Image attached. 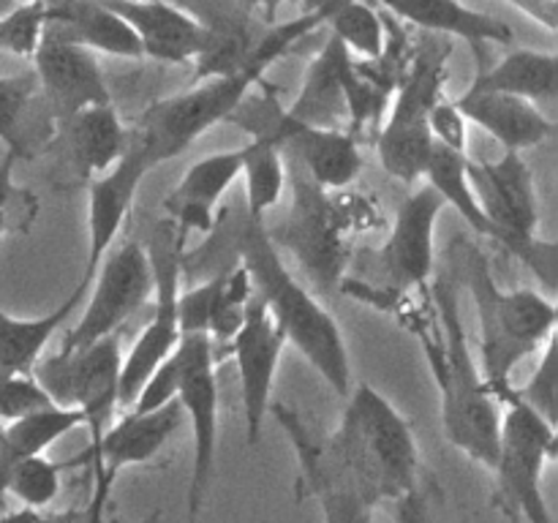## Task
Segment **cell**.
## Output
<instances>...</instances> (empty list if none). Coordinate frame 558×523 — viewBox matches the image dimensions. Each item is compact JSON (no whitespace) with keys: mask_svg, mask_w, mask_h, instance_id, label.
<instances>
[{"mask_svg":"<svg viewBox=\"0 0 558 523\" xmlns=\"http://www.w3.org/2000/svg\"><path fill=\"white\" fill-rule=\"evenodd\" d=\"M428 308L407 316L439 387L441 428L447 441L483 469H494L499 455L501 406L483 370L474 363L458 297V272H445L428 287Z\"/></svg>","mask_w":558,"mask_h":523,"instance_id":"cell-1","label":"cell"},{"mask_svg":"<svg viewBox=\"0 0 558 523\" xmlns=\"http://www.w3.org/2000/svg\"><path fill=\"white\" fill-rule=\"evenodd\" d=\"M218 227L229 232L227 240L232 243V251L248 272L254 292L265 300L278 330L287 338V346L298 349L336 390V396L347 398L352 390V360L341 325L289 270L278 254V245L267 234V223L251 218L243 207L232 227L227 221Z\"/></svg>","mask_w":558,"mask_h":523,"instance_id":"cell-2","label":"cell"},{"mask_svg":"<svg viewBox=\"0 0 558 523\" xmlns=\"http://www.w3.org/2000/svg\"><path fill=\"white\" fill-rule=\"evenodd\" d=\"M325 450L341 483L368 504L396 501L420 488V447L409 419L376 387L349 390L336 430Z\"/></svg>","mask_w":558,"mask_h":523,"instance_id":"cell-3","label":"cell"},{"mask_svg":"<svg viewBox=\"0 0 558 523\" xmlns=\"http://www.w3.org/2000/svg\"><path fill=\"white\" fill-rule=\"evenodd\" d=\"M461 283H469L480 321V370L494 396L512 385V370L556 336V300L537 289H501L477 245L461 243Z\"/></svg>","mask_w":558,"mask_h":523,"instance_id":"cell-4","label":"cell"},{"mask_svg":"<svg viewBox=\"0 0 558 523\" xmlns=\"http://www.w3.org/2000/svg\"><path fill=\"white\" fill-rule=\"evenodd\" d=\"M510 385L496 396L501 406L499 455L490 507L515 523H556L543 494L545 466L556 458L558 425L521 401Z\"/></svg>","mask_w":558,"mask_h":523,"instance_id":"cell-5","label":"cell"},{"mask_svg":"<svg viewBox=\"0 0 558 523\" xmlns=\"http://www.w3.org/2000/svg\"><path fill=\"white\" fill-rule=\"evenodd\" d=\"M450 54L452 41L436 33H428V38L414 47L396 85V101L387 114V123L379 129L376 153L381 167L407 185L417 183L428 167L434 150L428 114L434 104L441 101Z\"/></svg>","mask_w":558,"mask_h":523,"instance_id":"cell-6","label":"cell"},{"mask_svg":"<svg viewBox=\"0 0 558 523\" xmlns=\"http://www.w3.org/2000/svg\"><path fill=\"white\" fill-rule=\"evenodd\" d=\"M469 183L477 205L494 227V240L523 262L548 289L556 287L558 248L537 238L539 199L534 174L518 150H505L496 161L469 158Z\"/></svg>","mask_w":558,"mask_h":523,"instance_id":"cell-7","label":"cell"},{"mask_svg":"<svg viewBox=\"0 0 558 523\" xmlns=\"http://www.w3.org/2000/svg\"><path fill=\"white\" fill-rule=\"evenodd\" d=\"M262 96H245L238 104L229 123L251 136H267L281 147L283 158L292 167L303 169L314 183L327 191H343L363 172V153L357 134L347 129H319L289 118L278 104L272 85H265Z\"/></svg>","mask_w":558,"mask_h":523,"instance_id":"cell-8","label":"cell"},{"mask_svg":"<svg viewBox=\"0 0 558 523\" xmlns=\"http://www.w3.org/2000/svg\"><path fill=\"white\" fill-rule=\"evenodd\" d=\"M262 76L251 71H234V74L207 76L196 80L194 87L180 90L174 96L153 101L140 114L131 136L145 147L153 167L172 161L180 153L194 147L205 131L223 123L251 93V87L262 85Z\"/></svg>","mask_w":558,"mask_h":523,"instance_id":"cell-9","label":"cell"},{"mask_svg":"<svg viewBox=\"0 0 558 523\" xmlns=\"http://www.w3.org/2000/svg\"><path fill=\"white\" fill-rule=\"evenodd\" d=\"M147 259L153 270V316L145 325L142 336L123 357L118 381V412L131 409L134 398L140 396L147 376L174 352L180 341L178 321V297L183 289V256L185 234L174 227L169 218H161L153 229L145 245Z\"/></svg>","mask_w":558,"mask_h":523,"instance_id":"cell-10","label":"cell"},{"mask_svg":"<svg viewBox=\"0 0 558 523\" xmlns=\"http://www.w3.org/2000/svg\"><path fill=\"white\" fill-rule=\"evenodd\" d=\"M120 365H123L120 332L98 338L80 349H58L33 365V376L52 398V403L82 412L90 434L87 450L101 441L104 430L118 414Z\"/></svg>","mask_w":558,"mask_h":523,"instance_id":"cell-11","label":"cell"},{"mask_svg":"<svg viewBox=\"0 0 558 523\" xmlns=\"http://www.w3.org/2000/svg\"><path fill=\"white\" fill-rule=\"evenodd\" d=\"M292 174V207L276 229H267L272 243H281L303 265L311 281L319 289H332L341 283L347 265V245H343L341 205L330 199V191L308 178L303 169L287 163Z\"/></svg>","mask_w":558,"mask_h":523,"instance_id":"cell-12","label":"cell"},{"mask_svg":"<svg viewBox=\"0 0 558 523\" xmlns=\"http://www.w3.org/2000/svg\"><path fill=\"white\" fill-rule=\"evenodd\" d=\"M178 401L194 436V466L185 490V523H199L216 474L218 450V379L216 341L202 332H183L178 341Z\"/></svg>","mask_w":558,"mask_h":523,"instance_id":"cell-13","label":"cell"},{"mask_svg":"<svg viewBox=\"0 0 558 523\" xmlns=\"http://www.w3.org/2000/svg\"><path fill=\"white\" fill-rule=\"evenodd\" d=\"M80 321L60 341V349H80L98 338L114 336L140 311L153 292V270L145 245L120 243L104 254L90 287Z\"/></svg>","mask_w":558,"mask_h":523,"instance_id":"cell-14","label":"cell"},{"mask_svg":"<svg viewBox=\"0 0 558 523\" xmlns=\"http://www.w3.org/2000/svg\"><path fill=\"white\" fill-rule=\"evenodd\" d=\"M441 210L445 202L428 183L401 202L390 238L371 254L374 267L387 281L374 297V305L387 311L401 308L412 289H425L434 270V238Z\"/></svg>","mask_w":558,"mask_h":523,"instance_id":"cell-15","label":"cell"},{"mask_svg":"<svg viewBox=\"0 0 558 523\" xmlns=\"http://www.w3.org/2000/svg\"><path fill=\"white\" fill-rule=\"evenodd\" d=\"M240 376V398H243L245 441L256 447L262 441L267 414L272 403V385H276L281 354L287 349V338L278 330L276 319L267 311L259 294H251L245 308L243 325L229 338Z\"/></svg>","mask_w":558,"mask_h":523,"instance_id":"cell-16","label":"cell"},{"mask_svg":"<svg viewBox=\"0 0 558 523\" xmlns=\"http://www.w3.org/2000/svg\"><path fill=\"white\" fill-rule=\"evenodd\" d=\"M38 90L54 123L82 112V109L112 104L107 76H104L98 54L71 38L60 36L44 25L41 44L33 54Z\"/></svg>","mask_w":558,"mask_h":523,"instance_id":"cell-17","label":"cell"},{"mask_svg":"<svg viewBox=\"0 0 558 523\" xmlns=\"http://www.w3.org/2000/svg\"><path fill=\"white\" fill-rule=\"evenodd\" d=\"M174 5L194 16L207 33L205 52L196 60V80L234 71H251L265 80L259 58V41L270 22L256 20L238 0H172Z\"/></svg>","mask_w":558,"mask_h":523,"instance_id":"cell-18","label":"cell"},{"mask_svg":"<svg viewBox=\"0 0 558 523\" xmlns=\"http://www.w3.org/2000/svg\"><path fill=\"white\" fill-rule=\"evenodd\" d=\"M156 169L147 158L145 147L131 136L129 147L120 156V161L104 174L87 183V262L80 281L90 287L104 254L114 245L142 183Z\"/></svg>","mask_w":558,"mask_h":523,"instance_id":"cell-19","label":"cell"},{"mask_svg":"<svg viewBox=\"0 0 558 523\" xmlns=\"http://www.w3.org/2000/svg\"><path fill=\"white\" fill-rule=\"evenodd\" d=\"M134 31L142 58L169 65H194L207 47V33L172 0H101Z\"/></svg>","mask_w":558,"mask_h":523,"instance_id":"cell-20","label":"cell"},{"mask_svg":"<svg viewBox=\"0 0 558 523\" xmlns=\"http://www.w3.org/2000/svg\"><path fill=\"white\" fill-rule=\"evenodd\" d=\"M129 142L131 129L123 125L118 109L112 104H101L60 120L49 147H58L76 180L90 183L120 161Z\"/></svg>","mask_w":558,"mask_h":523,"instance_id":"cell-21","label":"cell"},{"mask_svg":"<svg viewBox=\"0 0 558 523\" xmlns=\"http://www.w3.org/2000/svg\"><path fill=\"white\" fill-rule=\"evenodd\" d=\"M240 174H243V147L210 153L185 169L172 194L163 199V212L183 234H210L218 223V202Z\"/></svg>","mask_w":558,"mask_h":523,"instance_id":"cell-22","label":"cell"},{"mask_svg":"<svg viewBox=\"0 0 558 523\" xmlns=\"http://www.w3.org/2000/svg\"><path fill=\"white\" fill-rule=\"evenodd\" d=\"M456 107L461 109L469 125L488 131L505 150L521 153L537 147L556 131L554 118H548L526 98L510 96V93L469 85V90L456 98Z\"/></svg>","mask_w":558,"mask_h":523,"instance_id":"cell-23","label":"cell"},{"mask_svg":"<svg viewBox=\"0 0 558 523\" xmlns=\"http://www.w3.org/2000/svg\"><path fill=\"white\" fill-rule=\"evenodd\" d=\"M352 69L354 60L347 44L336 33H327L319 54L305 69L298 98L287 109L289 118L305 125H319V129H343L349 120L347 80Z\"/></svg>","mask_w":558,"mask_h":523,"instance_id":"cell-24","label":"cell"},{"mask_svg":"<svg viewBox=\"0 0 558 523\" xmlns=\"http://www.w3.org/2000/svg\"><path fill=\"white\" fill-rule=\"evenodd\" d=\"M368 3L425 33L469 41L480 54L488 44L512 41V27L507 22L483 14L461 0H368Z\"/></svg>","mask_w":558,"mask_h":523,"instance_id":"cell-25","label":"cell"},{"mask_svg":"<svg viewBox=\"0 0 558 523\" xmlns=\"http://www.w3.org/2000/svg\"><path fill=\"white\" fill-rule=\"evenodd\" d=\"M54 118L38 90L36 71L0 76V142L20 161L38 156L52 142Z\"/></svg>","mask_w":558,"mask_h":523,"instance_id":"cell-26","label":"cell"},{"mask_svg":"<svg viewBox=\"0 0 558 523\" xmlns=\"http://www.w3.org/2000/svg\"><path fill=\"white\" fill-rule=\"evenodd\" d=\"M472 87L526 98L548 118H554L558 98V58L554 52L518 47L490 69H480Z\"/></svg>","mask_w":558,"mask_h":523,"instance_id":"cell-27","label":"cell"},{"mask_svg":"<svg viewBox=\"0 0 558 523\" xmlns=\"http://www.w3.org/2000/svg\"><path fill=\"white\" fill-rule=\"evenodd\" d=\"M87 283H76L74 292L54 311L41 316H11L0 305V376L5 374H33V365L44 357V349L52 341L54 332L69 321L76 305L85 300Z\"/></svg>","mask_w":558,"mask_h":523,"instance_id":"cell-28","label":"cell"},{"mask_svg":"<svg viewBox=\"0 0 558 523\" xmlns=\"http://www.w3.org/2000/svg\"><path fill=\"white\" fill-rule=\"evenodd\" d=\"M74 428H85V417L80 409L71 406L38 409V412L0 425V501L5 496V477L16 461L41 455L47 447H52Z\"/></svg>","mask_w":558,"mask_h":523,"instance_id":"cell-29","label":"cell"},{"mask_svg":"<svg viewBox=\"0 0 558 523\" xmlns=\"http://www.w3.org/2000/svg\"><path fill=\"white\" fill-rule=\"evenodd\" d=\"M423 178L441 196L445 207H452L474 232L494 240V227L485 218L483 207L477 205V196H474L472 183H469V153L452 150V147L434 142Z\"/></svg>","mask_w":558,"mask_h":523,"instance_id":"cell-30","label":"cell"},{"mask_svg":"<svg viewBox=\"0 0 558 523\" xmlns=\"http://www.w3.org/2000/svg\"><path fill=\"white\" fill-rule=\"evenodd\" d=\"M245 180V212L256 221H265L267 212L281 202L287 188V158L281 147L267 136H251L243 145V174Z\"/></svg>","mask_w":558,"mask_h":523,"instance_id":"cell-31","label":"cell"},{"mask_svg":"<svg viewBox=\"0 0 558 523\" xmlns=\"http://www.w3.org/2000/svg\"><path fill=\"white\" fill-rule=\"evenodd\" d=\"M327 31L336 33L349 52H357L365 60H376L385 52V14L368 0H341L327 22Z\"/></svg>","mask_w":558,"mask_h":523,"instance_id":"cell-32","label":"cell"},{"mask_svg":"<svg viewBox=\"0 0 558 523\" xmlns=\"http://www.w3.org/2000/svg\"><path fill=\"white\" fill-rule=\"evenodd\" d=\"M58 494L60 463L44 458V452L16 461L11 466L9 477H5V496H14L16 501H22V507L44 510V507L58 499Z\"/></svg>","mask_w":558,"mask_h":523,"instance_id":"cell-33","label":"cell"},{"mask_svg":"<svg viewBox=\"0 0 558 523\" xmlns=\"http://www.w3.org/2000/svg\"><path fill=\"white\" fill-rule=\"evenodd\" d=\"M298 499H316L325 523H374L376 507L336 479H298Z\"/></svg>","mask_w":558,"mask_h":523,"instance_id":"cell-34","label":"cell"},{"mask_svg":"<svg viewBox=\"0 0 558 523\" xmlns=\"http://www.w3.org/2000/svg\"><path fill=\"white\" fill-rule=\"evenodd\" d=\"M47 25L44 0H25L0 16V52L33 58Z\"/></svg>","mask_w":558,"mask_h":523,"instance_id":"cell-35","label":"cell"},{"mask_svg":"<svg viewBox=\"0 0 558 523\" xmlns=\"http://www.w3.org/2000/svg\"><path fill=\"white\" fill-rule=\"evenodd\" d=\"M16 163H20V158L9 150L0 158V238L3 234L27 232L38 212L36 196L14 183Z\"/></svg>","mask_w":558,"mask_h":523,"instance_id":"cell-36","label":"cell"},{"mask_svg":"<svg viewBox=\"0 0 558 523\" xmlns=\"http://www.w3.org/2000/svg\"><path fill=\"white\" fill-rule=\"evenodd\" d=\"M526 406L543 414L548 423L558 425V365H556V336L543 346L539 363L523 387H512Z\"/></svg>","mask_w":558,"mask_h":523,"instance_id":"cell-37","label":"cell"},{"mask_svg":"<svg viewBox=\"0 0 558 523\" xmlns=\"http://www.w3.org/2000/svg\"><path fill=\"white\" fill-rule=\"evenodd\" d=\"M47 406H58V403H52V398L44 392L33 374L0 376V425Z\"/></svg>","mask_w":558,"mask_h":523,"instance_id":"cell-38","label":"cell"},{"mask_svg":"<svg viewBox=\"0 0 558 523\" xmlns=\"http://www.w3.org/2000/svg\"><path fill=\"white\" fill-rule=\"evenodd\" d=\"M428 125L434 142L452 147V150L469 153V120L463 118V112L456 107V101H445V98L436 101L428 114Z\"/></svg>","mask_w":558,"mask_h":523,"instance_id":"cell-39","label":"cell"},{"mask_svg":"<svg viewBox=\"0 0 558 523\" xmlns=\"http://www.w3.org/2000/svg\"><path fill=\"white\" fill-rule=\"evenodd\" d=\"M0 523H87L85 510H71L63 512H47V510H33V507H22V510L9 512L0 518Z\"/></svg>","mask_w":558,"mask_h":523,"instance_id":"cell-40","label":"cell"},{"mask_svg":"<svg viewBox=\"0 0 558 523\" xmlns=\"http://www.w3.org/2000/svg\"><path fill=\"white\" fill-rule=\"evenodd\" d=\"M396 504V521L398 523H436L430 515L428 499L420 488H414L412 494L401 496V499L392 501Z\"/></svg>","mask_w":558,"mask_h":523,"instance_id":"cell-41","label":"cell"},{"mask_svg":"<svg viewBox=\"0 0 558 523\" xmlns=\"http://www.w3.org/2000/svg\"><path fill=\"white\" fill-rule=\"evenodd\" d=\"M505 3L515 5L521 14H526L529 20L537 22L545 31H558V0H505Z\"/></svg>","mask_w":558,"mask_h":523,"instance_id":"cell-42","label":"cell"},{"mask_svg":"<svg viewBox=\"0 0 558 523\" xmlns=\"http://www.w3.org/2000/svg\"><path fill=\"white\" fill-rule=\"evenodd\" d=\"M248 14H254L262 22H276L278 5L283 3H298V0H238Z\"/></svg>","mask_w":558,"mask_h":523,"instance_id":"cell-43","label":"cell"},{"mask_svg":"<svg viewBox=\"0 0 558 523\" xmlns=\"http://www.w3.org/2000/svg\"><path fill=\"white\" fill-rule=\"evenodd\" d=\"M161 510H153L150 512V515H145V518H142V521L140 523H161Z\"/></svg>","mask_w":558,"mask_h":523,"instance_id":"cell-44","label":"cell"}]
</instances>
